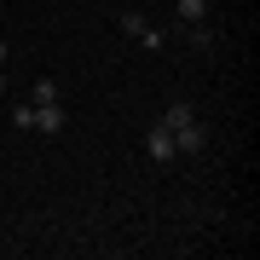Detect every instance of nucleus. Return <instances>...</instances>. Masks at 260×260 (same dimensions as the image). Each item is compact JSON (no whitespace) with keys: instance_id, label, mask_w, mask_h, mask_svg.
I'll return each instance as SVG.
<instances>
[{"instance_id":"nucleus-2","label":"nucleus","mask_w":260,"mask_h":260,"mask_svg":"<svg viewBox=\"0 0 260 260\" xmlns=\"http://www.w3.org/2000/svg\"><path fill=\"white\" fill-rule=\"evenodd\" d=\"M145 150H150V162H174V133H168L162 121H150V133H145Z\"/></svg>"},{"instance_id":"nucleus-6","label":"nucleus","mask_w":260,"mask_h":260,"mask_svg":"<svg viewBox=\"0 0 260 260\" xmlns=\"http://www.w3.org/2000/svg\"><path fill=\"white\" fill-rule=\"evenodd\" d=\"M179 35H185V41H191L197 52H214V35H208V23H185Z\"/></svg>"},{"instance_id":"nucleus-11","label":"nucleus","mask_w":260,"mask_h":260,"mask_svg":"<svg viewBox=\"0 0 260 260\" xmlns=\"http://www.w3.org/2000/svg\"><path fill=\"white\" fill-rule=\"evenodd\" d=\"M0 93H6V75H0Z\"/></svg>"},{"instance_id":"nucleus-8","label":"nucleus","mask_w":260,"mask_h":260,"mask_svg":"<svg viewBox=\"0 0 260 260\" xmlns=\"http://www.w3.org/2000/svg\"><path fill=\"white\" fill-rule=\"evenodd\" d=\"M116 23H121V35H133V41L150 29V23H145V12H116Z\"/></svg>"},{"instance_id":"nucleus-10","label":"nucleus","mask_w":260,"mask_h":260,"mask_svg":"<svg viewBox=\"0 0 260 260\" xmlns=\"http://www.w3.org/2000/svg\"><path fill=\"white\" fill-rule=\"evenodd\" d=\"M0 64H6V41H0Z\"/></svg>"},{"instance_id":"nucleus-4","label":"nucleus","mask_w":260,"mask_h":260,"mask_svg":"<svg viewBox=\"0 0 260 260\" xmlns=\"http://www.w3.org/2000/svg\"><path fill=\"white\" fill-rule=\"evenodd\" d=\"M179 23H208V0H174Z\"/></svg>"},{"instance_id":"nucleus-3","label":"nucleus","mask_w":260,"mask_h":260,"mask_svg":"<svg viewBox=\"0 0 260 260\" xmlns=\"http://www.w3.org/2000/svg\"><path fill=\"white\" fill-rule=\"evenodd\" d=\"M64 104H35V121H29V127H35V133H64Z\"/></svg>"},{"instance_id":"nucleus-5","label":"nucleus","mask_w":260,"mask_h":260,"mask_svg":"<svg viewBox=\"0 0 260 260\" xmlns=\"http://www.w3.org/2000/svg\"><path fill=\"white\" fill-rule=\"evenodd\" d=\"M191 116H197V110H191L185 99H168V110H162L156 121H162V127H179V121H191Z\"/></svg>"},{"instance_id":"nucleus-9","label":"nucleus","mask_w":260,"mask_h":260,"mask_svg":"<svg viewBox=\"0 0 260 260\" xmlns=\"http://www.w3.org/2000/svg\"><path fill=\"white\" fill-rule=\"evenodd\" d=\"M29 121H35V104H12V127H18V133H23V127H29Z\"/></svg>"},{"instance_id":"nucleus-1","label":"nucleus","mask_w":260,"mask_h":260,"mask_svg":"<svg viewBox=\"0 0 260 260\" xmlns=\"http://www.w3.org/2000/svg\"><path fill=\"white\" fill-rule=\"evenodd\" d=\"M168 133H174V156H203V145H208V127H203V121H179V127H168Z\"/></svg>"},{"instance_id":"nucleus-7","label":"nucleus","mask_w":260,"mask_h":260,"mask_svg":"<svg viewBox=\"0 0 260 260\" xmlns=\"http://www.w3.org/2000/svg\"><path fill=\"white\" fill-rule=\"evenodd\" d=\"M29 104H58V81L52 75H41V81L29 87Z\"/></svg>"}]
</instances>
